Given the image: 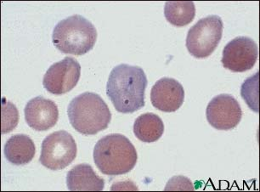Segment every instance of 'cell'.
Wrapping results in <instances>:
<instances>
[{
	"mask_svg": "<svg viewBox=\"0 0 260 192\" xmlns=\"http://www.w3.org/2000/svg\"><path fill=\"white\" fill-rule=\"evenodd\" d=\"M147 84L148 81L142 68L120 64L110 73L107 94L117 112L134 113L145 107Z\"/></svg>",
	"mask_w": 260,
	"mask_h": 192,
	"instance_id": "obj_1",
	"label": "cell"
},
{
	"mask_svg": "<svg viewBox=\"0 0 260 192\" xmlns=\"http://www.w3.org/2000/svg\"><path fill=\"white\" fill-rule=\"evenodd\" d=\"M93 156L100 171L109 176L129 173L138 160L136 147L121 134H111L98 140Z\"/></svg>",
	"mask_w": 260,
	"mask_h": 192,
	"instance_id": "obj_2",
	"label": "cell"
},
{
	"mask_svg": "<svg viewBox=\"0 0 260 192\" xmlns=\"http://www.w3.org/2000/svg\"><path fill=\"white\" fill-rule=\"evenodd\" d=\"M68 115L73 129L84 135H94L107 130L112 120L107 103L93 92H85L73 98L68 106Z\"/></svg>",
	"mask_w": 260,
	"mask_h": 192,
	"instance_id": "obj_3",
	"label": "cell"
},
{
	"mask_svg": "<svg viewBox=\"0 0 260 192\" xmlns=\"http://www.w3.org/2000/svg\"><path fill=\"white\" fill-rule=\"evenodd\" d=\"M96 40L95 26L80 15L59 21L53 30V44L60 52L68 55H85L94 48Z\"/></svg>",
	"mask_w": 260,
	"mask_h": 192,
	"instance_id": "obj_4",
	"label": "cell"
},
{
	"mask_svg": "<svg viewBox=\"0 0 260 192\" xmlns=\"http://www.w3.org/2000/svg\"><path fill=\"white\" fill-rule=\"evenodd\" d=\"M223 29L220 16L211 15L199 20L188 31L186 48L189 53L199 59L208 57L221 41Z\"/></svg>",
	"mask_w": 260,
	"mask_h": 192,
	"instance_id": "obj_5",
	"label": "cell"
},
{
	"mask_svg": "<svg viewBox=\"0 0 260 192\" xmlns=\"http://www.w3.org/2000/svg\"><path fill=\"white\" fill-rule=\"evenodd\" d=\"M78 153L77 144L73 136L65 130L48 135L42 143L39 162L52 171H59L69 166Z\"/></svg>",
	"mask_w": 260,
	"mask_h": 192,
	"instance_id": "obj_6",
	"label": "cell"
},
{
	"mask_svg": "<svg viewBox=\"0 0 260 192\" xmlns=\"http://www.w3.org/2000/svg\"><path fill=\"white\" fill-rule=\"evenodd\" d=\"M81 66L74 58H64L48 69L44 76V88L56 95L68 93L75 88L80 79Z\"/></svg>",
	"mask_w": 260,
	"mask_h": 192,
	"instance_id": "obj_7",
	"label": "cell"
},
{
	"mask_svg": "<svg viewBox=\"0 0 260 192\" xmlns=\"http://www.w3.org/2000/svg\"><path fill=\"white\" fill-rule=\"evenodd\" d=\"M222 55L224 68L234 73H243L254 67L258 56V47L248 37H237L225 45Z\"/></svg>",
	"mask_w": 260,
	"mask_h": 192,
	"instance_id": "obj_8",
	"label": "cell"
},
{
	"mask_svg": "<svg viewBox=\"0 0 260 192\" xmlns=\"http://www.w3.org/2000/svg\"><path fill=\"white\" fill-rule=\"evenodd\" d=\"M206 116L208 123L216 130H231L242 120V107L233 96L221 93L208 103Z\"/></svg>",
	"mask_w": 260,
	"mask_h": 192,
	"instance_id": "obj_9",
	"label": "cell"
},
{
	"mask_svg": "<svg viewBox=\"0 0 260 192\" xmlns=\"http://www.w3.org/2000/svg\"><path fill=\"white\" fill-rule=\"evenodd\" d=\"M151 101L152 106L159 111L175 112L184 103L185 89L174 78H162L151 88Z\"/></svg>",
	"mask_w": 260,
	"mask_h": 192,
	"instance_id": "obj_10",
	"label": "cell"
},
{
	"mask_svg": "<svg viewBox=\"0 0 260 192\" xmlns=\"http://www.w3.org/2000/svg\"><path fill=\"white\" fill-rule=\"evenodd\" d=\"M24 114L29 127L36 131H46L57 123L59 110L51 100L38 96L26 105Z\"/></svg>",
	"mask_w": 260,
	"mask_h": 192,
	"instance_id": "obj_11",
	"label": "cell"
},
{
	"mask_svg": "<svg viewBox=\"0 0 260 192\" xmlns=\"http://www.w3.org/2000/svg\"><path fill=\"white\" fill-rule=\"evenodd\" d=\"M67 185L71 191H102L105 180L89 164H78L68 172Z\"/></svg>",
	"mask_w": 260,
	"mask_h": 192,
	"instance_id": "obj_12",
	"label": "cell"
},
{
	"mask_svg": "<svg viewBox=\"0 0 260 192\" xmlns=\"http://www.w3.org/2000/svg\"><path fill=\"white\" fill-rule=\"evenodd\" d=\"M4 152L11 164L20 166L28 164L34 159L36 147L28 135H16L7 140Z\"/></svg>",
	"mask_w": 260,
	"mask_h": 192,
	"instance_id": "obj_13",
	"label": "cell"
},
{
	"mask_svg": "<svg viewBox=\"0 0 260 192\" xmlns=\"http://www.w3.org/2000/svg\"><path fill=\"white\" fill-rule=\"evenodd\" d=\"M134 133L142 142H156L164 135V123L157 115L145 113L135 121Z\"/></svg>",
	"mask_w": 260,
	"mask_h": 192,
	"instance_id": "obj_14",
	"label": "cell"
},
{
	"mask_svg": "<svg viewBox=\"0 0 260 192\" xmlns=\"http://www.w3.org/2000/svg\"><path fill=\"white\" fill-rule=\"evenodd\" d=\"M164 16L167 21L174 26H186L195 18V4L190 1H168L164 6Z\"/></svg>",
	"mask_w": 260,
	"mask_h": 192,
	"instance_id": "obj_15",
	"label": "cell"
},
{
	"mask_svg": "<svg viewBox=\"0 0 260 192\" xmlns=\"http://www.w3.org/2000/svg\"><path fill=\"white\" fill-rule=\"evenodd\" d=\"M19 112L15 105L7 102L6 98L2 99L1 104V122H2V135L10 133L16 129L18 124Z\"/></svg>",
	"mask_w": 260,
	"mask_h": 192,
	"instance_id": "obj_16",
	"label": "cell"
},
{
	"mask_svg": "<svg viewBox=\"0 0 260 192\" xmlns=\"http://www.w3.org/2000/svg\"><path fill=\"white\" fill-rule=\"evenodd\" d=\"M257 88H258V73H256L253 77L247 78L242 86V98L245 102H247L248 107L255 112H258Z\"/></svg>",
	"mask_w": 260,
	"mask_h": 192,
	"instance_id": "obj_17",
	"label": "cell"
},
{
	"mask_svg": "<svg viewBox=\"0 0 260 192\" xmlns=\"http://www.w3.org/2000/svg\"><path fill=\"white\" fill-rule=\"evenodd\" d=\"M194 185L190 179L184 176H175L169 179L164 190H194Z\"/></svg>",
	"mask_w": 260,
	"mask_h": 192,
	"instance_id": "obj_18",
	"label": "cell"
}]
</instances>
